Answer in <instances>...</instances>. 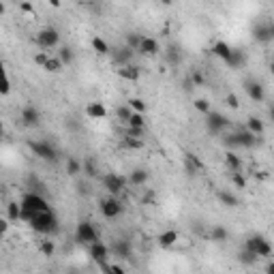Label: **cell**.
Returning <instances> with one entry per match:
<instances>
[{
	"label": "cell",
	"mask_w": 274,
	"mask_h": 274,
	"mask_svg": "<svg viewBox=\"0 0 274 274\" xmlns=\"http://www.w3.org/2000/svg\"><path fill=\"white\" fill-rule=\"evenodd\" d=\"M20 206H22V221H26V223H28L34 214L52 210L50 202L41 193H30V191L24 193V197L20 199Z\"/></svg>",
	"instance_id": "cell-1"
},
{
	"label": "cell",
	"mask_w": 274,
	"mask_h": 274,
	"mask_svg": "<svg viewBox=\"0 0 274 274\" xmlns=\"http://www.w3.org/2000/svg\"><path fill=\"white\" fill-rule=\"evenodd\" d=\"M28 225L32 227V230L36 234H43V236H54L58 232V216L54 210H48V212H39V214H34Z\"/></svg>",
	"instance_id": "cell-2"
},
{
	"label": "cell",
	"mask_w": 274,
	"mask_h": 274,
	"mask_svg": "<svg viewBox=\"0 0 274 274\" xmlns=\"http://www.w3.org/2000/svg\"><path fill=\"white\" fill-rule=\"evenodd\" d=\"M101 185L103 189L107 191V195H112V197H120L124 193V189H126V176H122V173H116V171H107V173H101Z\"/></svg>",
	"instance_id": "cell-3"
},
{
	"label": "cell",
	"mask_w": 274,
	"mask_h": 274,
	"mask_svg": "<svg viewBox=\"0 0 274 274\" xmlns=\"http://www.w3.org/2000/svg\"><path fill=\"white\" fill-rule=\"evenodd\" d=\"M232 120L227 116H223V114H218V112H210L208 116H206V129H208V133L210 135H223V133H227L232 129Z\"/></svg>",
	"instance_id": "cell-4"
},
{
	"label": "cell",
	"mask_w": 274,
	"mask_h": 274,
	"mask_svg": "<svg viewBox=\"0 0 274 274\" xmlns=\"http://www.w3.org/2000/svg\"><path fill=\"white\" fill-rule=\"evenodd\" d=\"M34 41H36V45H39L43 52L52 54L50 50L58 48V43H60V32H58L56 28H41L39 32H36Z\"/></svg>",
	"instance_id": "cell-5"
},
{
	"label": "cell",
	"mask_w": 274,
	"mask_h": 274,
	"mask_svg": "<svg viewBox=\"0 0 274 274\" xmlns=\"http://www.w3.org/2000/svg\"><path fill=\"white\" fill-rule=\"evenodd\" d=\"M30 150L36 159H41V161H48V163H54V161H58V150H56V146H54L52 142H30Z\"/></svg>",
	"instance_id": "cell-6"
},
{
	"label": "cell",
	"mask_w": 274,
	"mask_h": 274,
	"mask_svg": "<svg viewBox=\"0 0 274 274\" xmlns=\"http://www.w3.org/2000/svg\"><path fill=\"white\" fill-rule=\"evenodd\" d=\"M99 210H101V214L103 218H107V221H114V218H118L122 214V202H120V197H112V195H107L101 199V204H99Z\"/></svg>",
	"instance_id": "cell-7"
},
{
	"label": "cell",
	"mask_w": 274,
	"mask_h": 274,
	"mask_svg": "<svg viewBox=\"0 0 274 274\" xmlns=\"http://www.w3.org/2000/svg\"><path fill=\"white\" fill-rule=\"evenodd\" d=\"M75 240H77L79 244H84V246H90V244L99 242V232H97V227L90 223V221H81V223H77V227H75Z\"/></svg>",
	"instance_id": "cell-8"
},
{
	"label": "cell",
	"mask_w": 274,
	"mask_h": 274,
	"mask_svg": "<svg viewBox=\"0 0 274 274\" xmlns=\"http://www.w3.org/2000/svg\"><path fill=\"white\" fill-rule=\"evenodd\" d=\"M244 249H249L251 253H255L259 259L261 257H270V255H272V244L263 238V236H251V238L246 240Z\"/></svg>",
	"instance_id": "cell-9"
},
{
	"label": "cell",
	"mask_w": 274,
	"mask_h": 274,
	"mask_svg": "<svg viewBox=\"0 0 274 274\" xmlns=\"http://www.w3.org/2000/svg\"><path fill=\"white\" fill-rule=\"evenodd\" d=\"M88 255H90V259H93L95 263H99V266H103V263H109V246L105 242H95V244H90L88 246Z\"/></svg>",
	"instance_id": "cell-10"
},
{
	"label": "cell",
	"mask_w": 274,
	"mask_h": 274,
	"mask_svg": "<svg viewBox=\"0 0 274 274\" xmlns=\"http://www.w3.org/2000/svg\"><path fill=\"white\" fill-rule=\"evenodd\" d=\"M137 54H140V56H146V58L157 56V54H161V43L154 39V36H144L140 48H137Z\"/></svg>",
	"instance_id": "cell-11"
},
{
	"label": "cell",
	"mask_w": 274,
	"mask_h": 274,
	"mask_svg": "<svg viewBox=\"0 0 274 274\" xmlns=\"http://www.w3.org/2000/svg\"><path fill=\"white\" fill-rule=\"evenodd\" d=\"M244 93L249 95V99L255 103H261L263 99H266V88H263L257 79H246L244 81Z\"/></svg>",
	"instance_id": "cell-12"
},
{
	"label": "cell",
	"mask_w": 274,
	"mask_h": 274,
	"mask_svg": "<svg viewBox=\"0 0 274 274\" xmlns=\"http://www.w3.org/2000/svg\"><path fill=\"white\" fill-rule=\"evenodd\" d=\"M185 169L189 176H199V173H204V161L197 157L193 152H187L185 154Z\"/></svg>",
	"instance_id": "cell-13"
},
{
	"label": "cell",
	"mask_w": 274,
	"mask_h": 274,
	"mask_svg": "<svg viewBox=\"0 0 274 274\" xmlns=\"http://www.w3.org/2000/svg\"><path fill=\"white\" fill-rule=\"evenodd\" d=\"M20 118H22V124L24 126H30V129H32V126H36V124L41 122V112L34 105H26L22 109V116Z\"/></svg>",
	"instance_id": "cell-14"
},
{
	"label": "cell",
	"mask_w": 274,
	"mask_h": 274,
	"mask_svg": "<svg viewBox=\"0 0 274 274\" xmlns=\"http://www.w3.org/2000/svg\"><path fill=\"white\" fill-rule=\"evenodd\" d=\"M131 251H133V246H131L129 240H116L112 246H109V255L120 257V259H129L131 257Z\"/></svg>",
	"instance_id": "cell-15"
},
{
	"label": "cell",
	"mask_w": 274,
	"mask_h": 274,
	"mask_svg": "<svg viewBox=\"0 0 274 274\" xmlns=\"http://www.w3.org/2000/svg\"><path fill=\"white\" fill-rule=\"evenodd\" d=\"M81 173H84L86 178L95 180V178H101V169H99V163L95 157H86L81 161Z\"/></svg>",
	"instance_id": "cell-16"
},
{
	"label": "cell",
	"mask_w": 274,
	"mask_h": 274,
	"mask_svg": "<svg viewBox=\"0 0 274 274\" xmlns=\"http://www.w3.org/2000/svg\"><path fill=\"white\" fill-rule=\"evenodd\" d=\"M112 56H114V62L118 65V69H120V67H126V65H133L135 52H131L129 48H120V50H114Z\"/></svg>",
	"instance_id": "cell-17"
},
{
	"label": "cell",
	"mask_w": 274,
	"mask_h": 274,
	"mask_svg": "<svg viewBox=\"0 0 274 274\" xmlns=\"http://www.w3.org/2000/svg\"><path fill=\"white\" fill-rule=\"evenodd\" d=\"M223 161H225V167L230 169L232 173H240V171H242V159H240V154H238V152L227 150V152H225V157H223Z\"/></svg>",
	"instance_id": "cell-18"
},
{
	"label": "cell",
	"mask_w": 274,
	"mask_h": 274,
	"mask_svg": "<svg viewBox=\"0 0 274 274\" xmlns=\"http://www.w3.org/2000/svg\"><path fill=\"white\" fill-rule=\"evenodd\" d=\"M86 116L90 118V120H103V118L107 116V107L99 101H93V103L86 105Z\"/></svg>",
	"instance_id": "cell-19"
},
{
	"label": "cell",
	"mask_w": 274,
	"mask_h": 274,
	"mask_svg": "<svg viewBox=\"0 0 274 274\" xmlns=\"http://www.w3.org/2000/svg\"><path fill=\"white\" fill-rule=\"evenodd\" d=\"M255 39L261 41V43H270L274 39V26L270 22L257 24V28H255Z\"/></svg>",
	"instance_id": "cell-20"
},
{
	"label": "cell",
	"mask_w": 274,
	"mask_h": 274,
	"mask_svg": "<svg viewBox=\"0 0 274 274\" xmlns=\"http://www.w3.org/2000/svg\"><path fill=\"white\" fill-rule=\"evenodd\" d=\"M148 180H150V173L146 169H133L131 176L126 178V182H129L131 187H137V189H142L144 185H148Z\"/></svg>",
	"instance_id": "cell-21"
},
{
	"label": "cell",
	"mask_w": 274,
	"mask_h": 274,
	"mask_svg": "<svg viewBox=\"0 0 274 274\" xmlns=\"http://www.w3.org/2000/svg\"><path fill=\"white\" fill-rule=\"evenodd\" d=\"M178 238H180V234H178L176 230H167V232H163V234L159 236L157 242H159L161 249H171V246L178 242Z\"/></svg>",
	"instance_id": "cell-22"
},
{
	"label": "cell",
	"mask_w": 274,
	"mask_h": 274,
	"mask_svg": "<svg viewBox=\"0 0 274 274\" xmlns=\"http://www.w3.org/2000/svg\"><path fill=\"white\" fill-rule=\"evenodd\" d=\"M230 69H240V67H244L246 65V54L242 52V50H232V54H230V58H227V62H225Z\"/></svg>",
	"instance_id": "cell-23"
},
{
	"label": "cell",
	"mask_w": 274,
	"mask_h": 274,
	"mask_svg": "<svg viewBox=\"0 0 274 274\" xmlns=\"http://www.w3.org/2000/svg\"><path fill=\"white\" fill-rule=\"evenodd\" d=\"M118 75H120V79H126V81H137L142 75V71L140 67H135V65H126V67H120L118 69Z\"/></svg>",
	"instance_id": "cell-24"
},
{
	"label": "cell",
	"mask_w": 274,
	"mask_h": 274,
	"mask_svg": "<svg viewBox=\"0 0 274 274\" xmlns=\"http://www.w3.org/2000/svg\"><path fill=\"white\" fill-rule=\"evenodd\" d=\"M232 45L227 43V41H216L214 45H212V54L216 58H221L223 62H227V58H230V54H232Z\"/></svg>",
	"instance_id": "cell-25"
},
{
	"label": "cell",
	"mask_w": 274,
	"mask_h": 274,
	"mask_svg": "<svg viewBox=\"0 0 274 274\" xmlns=\"http://www.w3.org/2000/svg\"><path fill=\"white\" fill-rule=\"evenodd\" d=\"M246 131L253 133V135H257V137H261L263 131H266V126H263V120H261V118L251 116L249 120H246Z\"/></svg>",
	"instance_id": "cell-26"
},
{
	"label": "cell",
	"mask_w": 274,
	"mask_h": 274,
	"mask_svg": "<svg viewBox=\"0 0 274 274\" xmlns=\"http://www.w3.org/2000/svg\"><path fill=\"white\" fill-rule=\"evenodd\" d=\"M120 148L122 150H142L144 148V140H137V137L124 135L122 140H120Z\"/></svg>",
	"instance_id": "cell-27"
},
{
	"label": "cell",
	"mask_w": 274,
	"mask_h": 274,
	"mask_svg": "<svg viewBox=\"0 0 274 274\" xmlns=\"http://www.w3.org/2000/svg\"><path fill=\"white\" fill-rule=\"evenodd\" d=\"M7 221H9V223L22 221V206L17 204V202H11V204L7 206Z\"/></svg>",
	"instance_id": "cell-28"
},
{
	"label": "cell",
	"mask_w": 274,
	"mask_h": 274,
	"mask_svg": "<svg viewBox=\"0 0 274 274\" xmlns=\"http://www.w3.org/2000/svg\"><path fill=\"white\" fill-rule=\"evenodd\" d=\"M208 238L212 240V242H225L227 238H230V234H227V230L223 225H214L212 230H210V234H208Z\"/></svg>",
	"instance_id": "cell-29"
},
{
	"label": "cell",
	"mask_w": 274,
	"mask_h": 274,
	"mask_svg": "<svg viewBox=\"0 0 274 274\" xmlns=\"http://www.w3.org/2000/svg\"><path fill=\"white\" fill-rule=\"evenodd\" d=\"M93 50L97 54H101V56H107V54H112V48H109V43L103 39V36H93Z\"/></svg>",
	"instance_id": "cell-30"
},
{
	"label": "cell",
	"mask_w": 274,
	"mask_h": 274,
	"mask_svg": "<svg viewBox=\"0 0 274 274\" xmlns=\"http://www.w3.org/2000/svg\"><path fill=\"white\" fill-rule=\"evenodd\" d=\"M9 93H11V79L7 75L5 62L0 60V95H9Z\"/></svg>",
	"instance_id": "cell-31"
},
{
	"label": "cell",
	"mask_w": 274,
	"mask_h": 274,
	"mask_svg": "<svg viewBox=\"0 0 274 274\" xmlns=\"http://www.w3.org/2000/svg\"><path fill=\"white\" fill-rule=\"evenodd\" d=\"M165 60H167V65H171V67H178V65H180L182 54H180V50L176 48V45H169V48H167V52H165Z\"/></svg>",
	"instance_id": "cell-32"
},
{
	"label": "cell",
	"mask_w": 274,
	"mask_h": 274,
	"mask_svg": "<svg viewBox=\"0 0 274 274\" xmlns=\"http://www.w3.org/2000/svg\"><path fill=\"white\" fill-rule=\"evenodd\" d=\"M218 202H221L223 206H227V208H236L238 206V197H236L234 193H230V191H218Z\"/></svg>",
	"instance_id": "cell-33"
},
{
	"label": "cell",
	"mask_w": 274,
	"mask_h": 274,
	"mask_svg": "<svg viewBox=\"0 0 274 274\" xmlns=\"http://www.w3.org/2000/svg\"><path fill=\"white\" fill-rule=\"evenodd\" d=\"M142 39H144V34H140V32H129V34H124V41H126L124 48H129L131 52H137V48H140Z\"/></svg>",
	"instance_id": "cell-34"
},
{
	"label": "cell",
	"mask_w": 274,
	"mask_h": 274,
	"mask_svg": "<svg viewBox=\"0 0 274 274\" xmlns=\"http://www.w3.org/2000/svg\"><path fill=\"white\" fill-rule=\"evenodd\" d=\"M238 261L242 263V266H255V263L259 261V257L255 253H251L249 249H242L240 255H238Z\"/></svg>",
	"instance_id": "cell-35"
},
{
	"label": "cell",
	"mask_w": 274,
	"mask_h": 274,
	"mask_svg": "<svg viewBox=\"0 0 274 274\" xmlns=\"http://www.w3.org/2000/svg\"><path fill=\"white\" fill-rule=\"evenodd\" d=\"M126 126L129 129H146V118H144V114H131V118H129V122H126Z\"/></svg>",
	"instance_id": "cell-36"
},
{
	"label": "cell",
	"mask_w": 274,
	"mask_h": 274,
	"mask_svg": "<svg viewBox=\"0 0 274 274\" xmlns=\"http://www.w3.org/2000/svg\"><path fill=\"white\" fill-rule=\"evenodd\" d=\"M67 173L69 176H79L81 173V161H77L75 157H69L67 159Z\"/></svg>",
	"instance_id": "cell-37"
},
{
	"label": "cell",
	"mask_w": 274,
	"mask_h": 274,
	"mask_svg": "<svg viewBox=\"0 0 274 274\" xmlns=\"http://www.w3.org/2000/svg\"><path fill=\"white\" fill-rule=\"evenodd\" d=\"M131 114H133V109H131L129 105H126V103H124V105H118V107H116V116H118V120H120V122H124V124L129 122Z\"/></svg>",
	"instance_id": "cell-38"
},
{
	"label": "cell",
	"mask_w": 274,
	"mask_h": 274,
	"mask_svg": "<svg viewBox=\"0 0 274 274\" xmlns=\"http://www.w3.org/2000/svg\"><path fill=\"white\" fill-rule=\"evenodd\" d=\"M39 251L45 255V257H54V253H56V244H54V240H41L39 242Z\"/></svg>",
	"instance_id": "cell-39"
},
{
	"label": "cell",
	"mask_w": 274,
	"mask_h": 274,
	"mask_svg": "<svg viewBox=\"0 0 274 274\" xmlns=\"http://www.w3.org/2000/svg\"><path fill=\"white\" fill-rule=\"evenodd\" d=\"M43 69H45V71H50V73H60V71H62V62H60L56 56H50Z\"/></svg>",
	"instance_id": "cell-40"
},
{
	"label": "cell",
	"mask_w": 274,
	"mask_h": 274,
	"mask_svg": "<svg viewBox=\"0 0 274 274\" xmlns=\"http://www.w3.org/2000/svg\"><path fill=\"white\" fill-rule=\"evenodd\" d=\"M56 58L62 62V67H65V65H71V62H73V52H71V48H60Z\"/></svg>",
	"instance_id": "cell-41"
},
{
	"label": "cell",
	"mask_w": 274,
	"mask_h": 274,
	"mask_svg": "<svg viewBox=\"0 0 274 274\" xmlns=\"http://www.w3.org/2000/svg\"><path fill=\"white\" fill-rule=\"evenodd\" d=\"M99 268H101L103 274H126L118 263H103V266H99Z\"/></svg>",
	"instance_id": "cell-42"
},
{
	"label": "cell",
	"mask_w": 274,
	"mask_h": 274,
	"mask_svg": "<svg viewBox=\"0 0 274 274\" xmlns=\"http://www.w3.org/2000/svg\"><path fill=\"white\" fill-rule=\"evenodd\" d=\"M126 105H129L135 114H144V112H146V103L142 101V99H131V101L126 103Z\"/></svg>",
	"instance_id": "cell-43"
},
{
	"label": "cell",
	"mask_w": 274,
	"mask_h": 274,
	"mask_svg": "<svg viewBox=\"0 0 274 274\" xmlns=\"http://www.w3.org/2000/svg\"><path fill=\"white\" fill-rule=\"evenodd\" d=\"M225 105L230 107V109H240V99L236 97L234 93H230V95L225 97Z\"/></svg>",
	"instance_id": "cell-44"
},
{
	"label": "cell",
	"mask_w": 274,
	"mask_h": 274,
	"mask_svg": "<svg viewBox=\"0 0 274 274\" xmlns=\"http://www.w3.org/2000/svg\"><path fill=\"white\" fill-rule=\"evenodd\" d=\"M195 109H197V112H202V114H210V112H212V109H210V103L206 101V99H197V101H195Z\"/></svg>",
	"instance_id": "cell-45"
},
{
	"label": "cell",
	"mask_w": 274,
	"mask_h": 274,
	"mask_svg": "<svg viewBox=\"0 0 274 274\" xmlns=\"http://www.w3.org/2000/svg\"><path fill=\"white\" fill-rule=\"evenodd\" d=\"M189 84H195V86H204L206 84V79H204V75L199 71H193L191 73V77H189Z\"/></svg>",
	"instance_id": "cell-46"
},
{
	"label": "cell",
	"mask_w": 274,
	"mask_h": 274,
	"mask_svg": "<svg viewBox=\"0 0 274 274\" xmlns=\"http://www.w3.org/2000/svg\"><path fill=\"white\" fill-rule=\"evenodd\" d=\"M50 56H52V54H48V52H36V54H34V65L45 67V62H48Z\"/></svg>",
	"instance_id": "cell-47"
},
{
	"label": "cell",
	"mask_w": 274,
	"mask_h": 274,
	"mask_svg": "<svg viewBox=\"0 0 274 274\" xmlns=\"http://www.w3.org/2000/svg\"><path fill=\"white\" fill-rule=\"evenodd\" d=\"M232 182H234V185L238 187V189H246V178L242 176V171H240V173H232Z\"/></svg>",
	"instance_id": "cell-48"
},
{
	"label": "cell",
	"mask_w": 274,
	"mask_h": 274,
	"mask_svg": "<svg viewBox=\"0 0 274 274\" xmlns=\"http://www.w3.org/2000/svg\"><path fill=\"white\" fill-rule=\"evenodd\" d=\"M9 225H11V223H9L7 218H0V238H3V236L9 232Z\"/></svg>",
	"instance_id": "cell-49"
},
{
	"label": "cell",
	"mask_w": 274,
	"mask_h": 274,
	"mask_svg": "<svg viewBox=\"0 0 274 274\" xmlns=\"http://www.w3.org/2000/svg\"><path fill=\"white\" fill-rule=\"evenodd\" d=\"M154 199H157V195H154V191H148V193L144 195L142 202H144V204H154Z\"/></svg>",
	"instance_id": "cell-50"
},
{
	"label": "cell",
	"mask_w": 274,
	"mask_h": 274,
	"mask_svg": "<svg viewBox=\"0 0 274 274\" xmlns=\"http://www.w3.org/2000/svg\"><path fill=\"white\" fill-rule=\"evenodd\" d=\"M77 193L79 195H88L90 193V187L86 185V182H79V185H77Z\"/></svg>",
	"instance_id": "cell-51"
},
{
	"label": "cell",
	"mask_w": 274,
	"mask_h": 274,
	"mask_svg": "<svg viewBox=\"0 0 274 274\" xmlns=\"http://www.w3.org/2000/svg\"><path fill=\"white\" fill-rule=\"evenodd\" d=\"M266 274H274V263H272V261L268 263V268H266Z\"/></svg>",
	"instance_id": "cell-52"
},
{
	"label": "cell",
	"mask_w": 274,
	"mask_h": 274,
	"mask_svg": "<svg viewBox=\"0 0 274 274\" xmlns=\"http://www.w3.org/2000/svg\"><path fill=\"white\" fill-rule=\"evenodd\" d=\"M5 137V124H3V120H0V140Z\"/></svg>",
	"instance_id": "cell-53"
}]
</instances>
